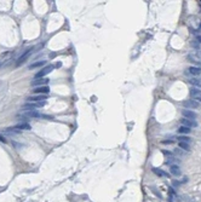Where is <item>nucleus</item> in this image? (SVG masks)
Segmentation results:
<instances>
[{
    "instance_id": "obj_6",
    "label": "nucleus",
    "mask_w": 201,
    "mask_h": 202,
    "mask_svg": "<svg viewBox=\"0 0 201 202\" xmlns=\"http://www.w3.org/2000/svg\"><path fill=\"white\" fill-rule=\"evenodd\" d=\"M182 115H183V117L190 119V120H195L196 116H197L196 113H194L193 110H189V109H183V110H182Z\"/></svg>"
},
{
    "instance_id": "obj_13",
    "label": "nucleus",
    "mask_w": 201,
    "mask_h": 202,
    "mask_svg": "<svg viewBox=\"0 0 201 202\" xmlns=\"http://www.w3.org/2000/svg\"><path fill=\"white\" fill-rule=\"evenodd\" d=\"M32 51H33V48H29V50H27L24 53H23V55L17 59V64H21L22 62H24V59H27V58H28V56L30 55V53H32Z\"/></svg>"
},
{
    "instance_id": "obj_1",
    "label": "nucleus",
    "mask_w": 201,
    "mask_h": 202,
    "mask_svg": "<svg viewBox=\"0 0 201 202\" xmlns=\"http://www.w3.org/2000/svg\"><path fill=\"white\" fill-rule=\"evenodd\" d=\"M53 68H55L53 65H46L45 68H43V69L40 70L39 73H36V74H35V77H36V79H39V77H44L45 75L50 74V73L53 70Z\"/></svg>"
},
{
    "instance_id": "obj_12",
    "label": "nucleus",
    "mask_w": 201,
    "mask_h": 202,
    "mask_svg": "<svg viewBox=\"0 0 201 202\" xmlns=\"http://www.w3.org/2000/svg\"><path fill=\"white\" fill-rule=\"evenodd\" d=\"M152 171H153V173H155L157 177H164V178H168L170 176L166 173V172H164L162 169H159V168H155V167H153L152 168Z\"/></svg>"
},
{
    "instance_id": "obj_15",
    "label": "nucleus",
    "mask_w": 201,
    "mask_h": 202,
    "mask_svg": "<svg viewBox=\"0 0 201 202\" xmlns=\"http://www.w3.org/2000/svg\"><path fill=\"white\" fill-rule=\"evenodd\" d=\"M11 128H16V130H30V125H29V124H25V122H22V124L16 125L15 127H11Z\"/></svg>"
},
{
    "instance_id": "obj_20",
    "label": "nucleus",
    "mask_w": 201,
    "mask_h": 202,
    "mask_svg": "<svg viewBox=\"0 0 201 202\" xmlns=\"http://www.w3.org/2000/svg\"><path fill=\"white\" fill-rule=\"evenodd\" d=\"M150 189H152V191H153V192H154V194L156 195V197H159V198H161V197H162V196H161V194H160V191H157V190L155 189L154 186H152Z\"/></svg>"
},
{
    "instance_id": "obj_24",
    "label": "nucleus",
    "mask_w": 201,
    "mask_h": 202,
    "mask_svg": "<svg viewBox=\"0 0 201 202\" xmlns=\"http://www.w3.org/2000/svg\"><path fill=\"white\" fill-rule=\"evenodd\" d=\"M196 40H197V41L201 44V35H196Z\"/></svg>"
},
{
    "instance_id": "obj_8",
    "label": "nucleus",
    "mask_w": 201,
    "mask_h": 202,
    "mask_svg": "<svg viewBox=\"0 0 201 202\" xmlns=\"http://www.w3.org/2000/svg\"><path fill=\"white\" fill-rule=\"evenodd\" d=\"M34 93H36V95H47V93L50 92V87L46 85V86H39V87H35L34 90Z\"/></svg>"
},
{
    "instance_id": "obj_17",
    "label": "nucleus",
    "mask_w": 201,
    "mask_h": 202,
    "mask_svg": "<svg viewBox=\"0 0 201 202\" xmlns=\"http://www.w3.org/2000/svg\"><path fill=\"white\" fill-rule=\"evenodd\" d=\"M178 146L181 148L182 150H185V151H189V150H190V145H189V143H184V142H178Z\"/></svg>"
},
{
    "instance_id": "obj_14",
    "label": "nucleus",
    "mask_w": 201,
    "mask_h": 202,
    "mask_svg": "<svg viewBox=\"0 0 201 202\" xmlns=\"http://www.w3.org/2000/svg\"><path fill=\"white\" fill-rule=\"evenodd\" d=\"M188 81H189L190 85L195 86L196 88H201V80H200V79H197V77H191V79L188 80Z\"/></svg>"
},
{
    "instance_id": "obj_2",
    "label": "nucleus",
    "mask_w": 201,
    "mask_h": 202,
    "mask_svg": "<svg viewBox=\"0 0 201 202\" xmlns=\"http://www.w3.org/2000/svg\"><path fill=\"white\" fill-rule=\"evenodd\" d=\"M45 105V102H38V103H27L23 105V109H30V110H35L38 108H43Z\"/></svg>"
},
{
    "instance_id": "obj_3",
    "label": "nucleus",
    "mask_w": 201,
    "mask_h": 202,
    "mask_svg": "<svg viewBox=\"0 0 201 202\" xmlns=\"http://www.w3.org/2000/svg\"><path fill=\"white\" fill-rule=\"evenodd\" d=\"M181 124H182V126L189 127V128H191V127H196V126H197V122H196L195 120L185 119V117H182V119H181Z\"/></svg>"
},
{
    "instance_id": "obj_22",
    "label": "nucleus",
    "mask_w": 201,
    "mask_h": 202,
    "mask_svg": "<svg viewBox=\"0 0 201 202\" xmlns=\"http://www.w3.org/2000/svg\"><path fill=\"white\" fill-rule=\"evenodd\" d=\"M172 184L175 185L176 188H178V186H181V184H182V183H181V182H178V180H175V182H173Z\"/></svg>"
},
{
    "instance_id": "obj_4",
    "label": "nucleus",
    "mask_w": 201,
    "mask_h": 202,
    "mask_svg": "<svg viewBox=\"0 0 201 202\" xmlns=\"http://www.w3.org/2000/svg\"><path fill=\"white\" fill-rule=\"evenodd\" d=\"M185 74L186 75L190 74V75H194V76H199V75H201V68L200 67H189V68L185 70Z\"/></svg>"
},
{
    "instance_id": "obj_21",
    "label": "nucleus",
    "mask_w": 201,
    "mask_h": 202,
    "mask_svg": "<svg viewBox=\"0 0 201 202\" xmlns=\"http://www.w3.org/2000/svg\"><path fill=\"white\" fill-rule=\"evenodd\" d=\"M172 143H173L172 139H165V140H162V144H172Z\"/></svg>"
},
{
    "instance_id": "obj_18",
    "label": "nucleus",
    "mask_w": 201,
    "mask_h": 202,
    "mask_svg": "<svg viewBox=\"0 0 201 202\" xmlns=\"http://www.w3.org/2000/svg\"><path fill=\"white\" fill-rule=\"evenodd\" d=\"M190 132H191V128L185 127V126H181L178 128V133H182V134H189Z\"/></svg>"
},
{
    "instance_id": "obj_7",
    "label": "nucleus",
    "mask_w": 201,
    "mask_h": 202,
    "mask_svg": "<svg viewBox=\"0 0 201 202\" xmlns=\"http://www.w3.org/2000/svg\"><path fill=\"white\" fill-rule=\"evenodd\" d=\"M30 103H38V102H45L46 95H36V96H30L27 98Z\"/></svg>"
},
{
    "instance_id": "obj_25",
    "label": "nucleus",
    "mask_w": 201,
    "mask_h": 202,
    "mask_svg": "<svg viewBox=\"0 0 201 202\" xmlns=\"http://www.w3.org/2000/svg\"><path fill=\"white\" fill-rule=\"evenodd\" d=\"M55 56H56V53H51V55H50V58H53Z\"/></svg>"
},
{
    "instance_id": "obj_23",
    "label": "nucleus",
    "mask_w": 201,
    "mask_h": 202,
    "mask_svg": "<svg viewBox=\"0 0 201 202\" xmlns=\"http://www.w3.org/2000/svg\"><path fill=\"white\" fill-rule=\"evenodd\" d=\"M162 153H164L166 156H172V153H170V151H167V150H162Z\"/></svg>"
},
{
    "instance_id": "obj_16",
    "label": "nucleus",
    "mask_w": 201,
    "mask_h": 202,
    "mask_svg": "<svg viewBox=\"0 0 201 202\" xmlns=\"http://www.w3.org/2000/svg\"><path fill=\"white\" fill-rule=\"evenodd\" d=\"M46 64V61H39V62H35L33 64L29 65V69H34V68H39V67H43Z\"/></svg>"
},
{
    "instance_id": "obj_10",
    "label": "nucleus",
    "mask_w": 201,
    "mask_h": 202,
    "mask_svg": "<svg viewBox=\"0 0 201 202\" xmlns=\"http://www.w3.org/2000/svg\"><path fill=\"white\" fill-rule=\"evenodd\" d=\"M49 82V79H45V77H40V79H36L34 81H32V85L33 86H46V84Z\"/></svg>"
},
{
    "instance_id": "obj_9",
    "label": "nucleus",
    "mask_w": 201,
    "mask_h": 202,
    "mask_svg": "<svg viewBox=\"0 0 201 202\" xmlns=\"http://www.w3.org/2000/svg\"><path fill=\"white\" fill-rule=\"evenodd\" d=\"M170 173L172 174V176H175V177H181L182 176V171L177 165H171L170 166Z\"/></svg>"
},
{
    "instance_id": "obj_26",
    "label": "nucleus",
    "mask_w": 201,
    "mask_h": 202,
    "mask_svg": "<svg viewBox=\"0 0 201 202\" xmlns=\"http://www.w3.org/2000/svg\"><path fill=\"white\" fill-rule=\"evenodd\" d=\"M200 29H201V24H200Z\"/></svg>"
},
{
    "instance_id": "obj_19",
    "label": "nucleus",
    "mask_w": 201,
    "mask_h": 202,
    "mask_svg": "<svg viewBox=\"0 0 201 202\" xmlns=\"http://www.w3.org/2000/svg\"><path fill=\"white\" fill-rule=\"evenodd\" d=\"M177 139H178V142H184V143H190V140H191L188 136H179Z\"/></svg>"
},
{
    "instance_id": "obj_5",
    "label": "nucleus",
    "mask_w": 201,
    "mask_h": 202,
    "mask_svg": "<svg viewBox=\"0 0 201 202\" xmlns=\"http://www.w3.org/2000/svg\"><path fill=\"white\" fill-rule=\"evenodd\" d=\"M183 105L190 110V109H196V108H199L200 103H197V102H195V101H193V99H188V101H184V102H183Z\"/></svg>"
},
{
    "instance_id": "obj_11",
    "label": "nucleus",
    "mask_w": 201,
    "mask_h": 202,
    "mask_svg": "<svg viewBox=\"0 0 201 202\" xmlns=\"http://www.w3.org/2000/svg\"><path fill=\"white\" fill-rule=\"evenodd\" d=\"M41 115H43L41 113H39L36 110H29V111L25 113V116L32 117V119H39V117H41Z\"/></svg>"
}]
</instances>
